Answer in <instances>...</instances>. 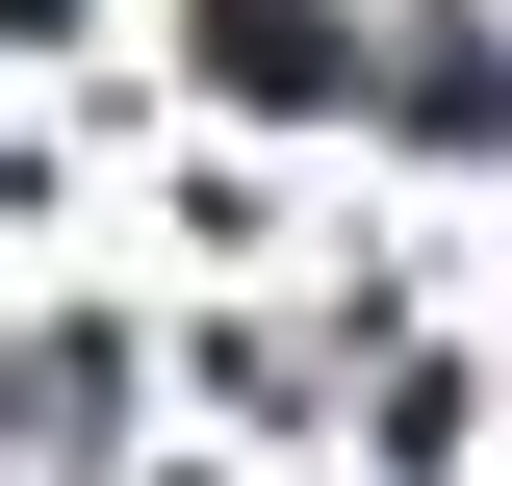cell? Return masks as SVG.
Returning <instances> with one entry per match:
<instances>
[{
    "label": "cell",
    "mask_w": 512,
    "mask_h": 486,
    "mask_svg": "<svg viewBox=\"0 0 512 486\" xmlns=\"http://www.w3.org/2000/svg\"><path fill=\"white\" fill-rule=\"evenodd\" d=\"M384 103H410V128H436V154H461V128H512V77H487V52H461V26H436V52H384Z\"/></svg>",
    "instance_id": "7a4b0ae2"
},
{
    "label": "cell",
    "mask_w": 512,
    "mask_h": 486,
    "mask_svg": "<svg viewBox=\"0 0 512 486\" xmlns=\"http://www.w3.org/2000/svg\"><path fill=\"white\" fill-rule=\"evenodd\" d=\"M205 77H231V103H359L333 0H205Z\"/></svg>",
    "instance_id": "6da1fadb"
}]
</instances>
